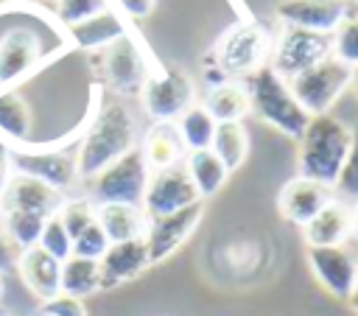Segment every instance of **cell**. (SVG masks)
Instances as JSON below:
<instances>
[{"mask_svg": "<svg viewBox=\"0 0 358 316\" xmlns=\"http://www.w3.org/2000/svg\"><path fill=\"white\" fill-rule=\"evenodd\" d=\"M137 143H140V129L131 109L117 98H101V106L92 112L76 145L81 182L95 179L106 165L137 148Z\"/></svg>", "mask_w": 358, "mask_h": 316, "instance_id": "6da1fadb", "label": "cell"}, {"mask_svg": "<svg viewBox=\"0 0 358 316\" xmlns=\"http://www.w3.org/2000/svg\"><path fill=\"white\" fill-rule=\"evenodd\" d=\"M352 143V129H347L333 115H313L296 140V176L313 179L330 190L341 176Z\"/></svg>", "mask_w": 358, "mask_h": 316, "instance_id": "7a4b0ae2", "label": "cell"}, {"mask_svg": "<svg viewBox=\"0 0 358 316\" xmlns=\"http://www.w3.org/2000/svg\"><path fill=\"white\" fill-rule=\"evenodd\" d=\"M243 84L249 92V115H255L260 123L280 131L282 137L299 140L310 115L299 106L288 81L282 76H277L271 67H263L255 76H249Z\"/></svg>", "mask_w": 358, "mask_h": 316, "instance_id": "3957f363", "label": "cell"}, {"mask_svg": "<svg viewBox=\"0 0 358 316\" xmlns=\"http://www.w3.org/2000/svg\"><path fill=\"white\" fill-rule=\"evenodd\" d=\"M274 50V34L257 20L232 22L213 45L210 59L232 81H246L257 70L268 67Z\"/></svg>", "mask_w": 358, "mask_h": 316, "instance_id": "277c9868", "label": "cell"}, {"mask_svg": "<svg viewBox=\"0 0 358 316\" xmlns=\"http://www.w3.org/2000/svg\"><path fill=\"white\" fill-rule=\"evenodd\" d=\"M140 101L151 123H176V117L196 103V87L179 64L154 62L143 84Z\"/></svg>", "mask_w": 358, "mask_h": 316, "instance_id": "5b68a950", "label": "cell"}, {"mask_svg": "<svg viewBox=\"0 0 358 316\" xmlns=\"http://www.w3.org/2000/svg\"><path fill=\"white\" fill-rule=\"evenodd\" d=\"M294 98L299 106L313 117V115H330V109L338 103V98L352 89V67L338 62L336 56H327L324 62L308 67L305 73L294 76L288 81Z\"/></svg>", "mask_w": 358, "mask_h": 316, "instance_id": "8992f818", "label": "cell"}, {"mask_svg": "<svg viewBox=\"0 0 358 316\" xmlns=\"http://www.w3.org/2000/svg\"><path fill=\"white\" fill-rule=\"evenodd\" d=\"M50 59L42 36L31 25H8L0 31V89H14L28 81Z\"/></svg>", "mask_w": 358, "mask_h": 316, "instance_id": "52a82bcc", "label": "cell"}, {"mask_svg": "<svg viewBox=\"0 0 358 316\" xmlns=\"http://www.w3.org/2000/svg\"><path fill=\"white\" fill-rule=\"evenodd\" d=\"M148 165L140 148H131L112 165H106L95 179H90V199L95 204H143V193L148 185Z\"/></svg>", "mask_w": 358, "mask_h": 316, "instance_id": "ba28073f", "label": "cell"}, {"mask_svg": "<svg viewBox=\"0 0 358 316\" xmlns=\"http://www.w3.org/2000/svg\"><path fill=\"white\" fill-rule=\"evenodd\" d=\"M327 56H333V36L330 34L282 25L280 34H274V50H271L268 67L277 76H282L285 81H291L294 76L324 62Z\"/></svg>", "mask_w": 358, "mask_h": 316, "instance_id": "9c48e42d", "label": "cell"}, {"mask_svg": "<svg viewBox=\"0 0 358 316\" xmlns=\"http://www.w3.org/2000/svg\"><path fill=\"white\" fill-rule=\"evenodd\" d=\"M11 168L14 173L34 176L45 182L48 187L59 193H70L81 176H78V162H76V148H28V145H11Z\"/></svg>", "mask_w": 358, "mask_h": 316, "instance_id": "30bf717a", "label": "cell"}, {"mask_svg": "<svg viewBox=\"0 0 358 316\" xmlns=\"http://www.w3.org/2000/svg\"><path fill=\"white\" fill-rule=\"evenodd\" d=\"M101 70H103V84L115 95L129 98V95L143 92L151 64H148L143 48L137 45V39L131 34H126L123 39H117L115 45L101 50Z\"/></svg>", "mask_w": 358, "mask_h": 316, "instance_id": "8fae6325", "label": "cell"}, {"mask_svg": "<svg viewBox=\"0 0 358 316\" xmlns=\"http://www.w3.org/2000/svg\"><path fill=\"white\" fill-rule=\"evenodd\" d=\"M201 213H204V201H196V204L182 207L176 213L148 218L143 238H145V246H148L151 266L165 263L171 254H176L185 246V240L196 232V227L201 221Z\"/></svg>", "mask_w": 358, "mask_h": 316, "instance_id": "7c38bea8", "label": "cell"}, {"mask_svg": "<svg viewBox=\"0 0 358 316\" xmlns=\"http://www.w3.org/2000/svg\"><path fill=\"white\" fill-rule=\"evenodd\" d=\"M196 201H201V199H199L185 165H173L165 171H154L148 176L140 207H143L145 218H159V215L182 210V207H190Z\"/></svg>", "mask_w": 358, "mask_h": 316, "instance_id": "4fadbf2b", "label": "cell"}, {"mask_svg": "<svg viewBox=\"0 0 358 316\" xmlns=\"http://www.w3.org/2000/svg\"><path fill=\"white\" fill-rule=\"evenodd\" d=\"M308 266L316 277V282L336 299L350 296L355 277H358V260L344 246H308Z\"/></svg>", "mask_w": 358, "mask_h": 316, "instance_id": "5bb4252c", "label": "cell"}, {"mask_svg": "<svg viewBox=\"0 0 358 316\" xmlns=\"http://www.w3.org/2000/svg\"><path fill=\"white\" fill-rule=\"evenodd\" d=\"M350 11V0H280L274 6V17L280 25L305 28L319 34H333Z\"/></svg>", "mask_w": 358, "mask_h": 316, "instance_id": "9a60e30c", "label": "cell"}, {"mask_svg": "<svg viewBox=\"0 0 358 316\" xmlns=\"http://www.w3.org/2000/svg\"><path fill=\"white\" fill-rule=\"evenodd\" d=\"M145 268H151V257H148L145 238H131V240L109 243V249H106V252L101 254V260H98L101 291L120 288L123 282L137 280Z\"/></svg>", "mask_w": 358, "mask_h": 316, "instance_id": "2e32d148", "label": "cell"}, {"mask_svg": "<svg viewBox=\"0 0 358 316\" xmlns=\"http://www.w3.org/2000/svg\"><path fill=\"white\" fill-rule=\"evenodd\" d=\"M333 199V190L313 182V179H305V176H294L288 179L280 193H277V210L280 215L294 224V227H305L327 201Z\"/></svg>", "mask_w": 358, "mask_h": 316, "instance_id": "e0dca14e", "label": "cell"}, {"mask_svg": "<svg viewBox=\"0 0 358 316\" xmlns=\"http://www.w3.org/2000/svg\"><path fill=\"white\" fill-rule=\"evenodd\" d=\"M64 193L48 187L45 182L25 176V173H14L0 196V210H25V213H36V215H56V210L62 207Z\"/></svg>", "mask_w": 358, "mask_h": 316, "instance_id": "ac0fdd59", "label": "cell"}, {"mask_svg": "<svg viewBox=\"0 0 358 316\" xmlns=\"http://www.w3.org/2000/svg\"><path fill=\"white\" fill-rule=\"evenodd\" d=\"M17 274L22 280V285L39 299H50L56 294H62V260L50 257L42 246H28L20 252L17 257Z\"/></svg>", "mask_w": 358, "mask_h": 316, "instance_id": "d6986e66", "label": "cell"}, {"mask_svg": "<svg viewBox=\"0 0 358 316\" xmlns=\"http://www.w3.org/2000/svg\"><path fill=\"white\" fill-rule=\"evenodd\" d=\"M64 34H67V42H70L76 50H90V53H95V50H106L109 45H115L117 39H123V36L129 34V28H126L123 14L115 11V8H109V11L95 14V17L84 20V22L67 25Z\"/></svg>", "mask_w": 358, "mask_h": 316, "instance_id": "ffe728a7", "label": "cell"}, {"mask_svg": "<svg viewBox=\"0 0 358 316\" xmlns=\"http://www.w3.org/2000/svg\"><path fill=\"white\" fill-rule=\"evenodd\" d=\"M302 229V240L308 246H344L350 238V204L341 199H330Z\"/></svg>", "mask_w": 358, "mask_h": 316, "instance_id": "44dd1931", "label": "cell"}, {"mask_svg": "<svg viewBox=\"0 0 358 316\" xmlns=\"http://www.w3.org/2000/svg\"><path fill=\"white\" fill-rule=\"evenodd\" d=\"M148 171H165V168H173V165H182L185 162V145L179 140V131L173 123H151V129L140 137L137 143Z\"/></svg>", "mask_w": 358, "mask_h": 316, "instance_id": "7402d4cb", "label": "cell"}, {"mask_svg": "<svg viewBox=\"0 0 358 316\" xmlns=\"http://www.w3.org/2000/svg\"><path fill=\"white\" fill-rule=\"evenodd\" d=\"M95 218L103 229V235L109 238V243H120V240H131V238H143L145 235V213L140 204H95Z\"/></svg>", "mask_w": 358, "mask_h": 316, "instance_id": "603a6c76", "label": "cell"}, {"mask_svg": "<svg viewBox=\"0 0 358 316\" xmlns=\"http://www.w3.org/2000/svg\"><path fill=\"white\" fill-rule=\"evenodd\" d=\"M34 129L31 103L17 89H0V140L11 145H28Z\"/></svg>", "mask_w": 358, "mask_h": 316, "instance_id": "cb8c5ba5", "label": "cell"}, {"mask_svg": "<svg viewBox=\"0 0 358 316\" xmlns=\"http://www.w3.org/2000/svg\"><path fill=\"white\" fill-rule=\"evenodd\" d=\"M182 165H185V171H187V176H190V182H193V187H196V193H199L201 201L204 199H213L227 185V179H229L227 165L215 157L213 148L187 151Z\"/></svg>", "mask_w": 358, "mask_h": 316, "instance_id": "d4e9b609", "label": "cell"}, {"mask_svg": "<svg viewBox=\"0 0 358 316\" xmlns=\"http://www.w3.org/2000/svg\"><path fill=\"white\" fill-rule=\"evenodd\" d=\"M201 106L210 112L215 123H243L249 115V92L243 81H227L221 87L207 89Z\"/></svg>", "mask_w": 358, "mask_h": 316, "instance_id": "484cf974", "label": "cell"}, {"mask_svg": "<svg viewBox=\"0 0 358 316\" xmlns=\"http://www.w3.org/2000/svg\"><path fill=\"white\" fill-rule=\"evenodd\" d=\"M95 291H101L98 260L78 257V254H70L67 260H62V294L76 296V299H87Z\"/></svg>", "mask_w": 358, "mask_h": 316, "instance_id": "4316f807", "label": "cell"}, {"mask_svg": "<svg viewBox=\"0 0 358 316\" xmlns=\"http://www.w3.org/2000/svg\"><path fill=\"white\" fill-rule=\"evenodd\" d=\"M176 131H179V140L185 145V151H204L213 145V137H215V120L210 117V112L201 106V103H193L187 106L179 117H176Z\"/></svg>", "mask_w": 358, "mask_h": 316, "instance_id": "83f0119b", "label": "cell"}, {"mask_svg": "<svg viewBox=\"0 0 358 316\" xmlns=\"http://www.w3.org/2000/svg\"><path fill=\"white\" fill-rule=\"evenodd\" d=\"M210 148L227 165L229 173L238 171L249 157V131H246V126L243 123H218Z\"/></svg>", "mask_w": 358, "mask_h": 316, "instance_id": "f1b7e54d", "label": "cell"}, {"mask_svg": "<svg viewBox=\"0 0 358 316\" xmlns=\"http://www.w3.org/2000/svg\"><path fill=\"white\" fill-rule=\"evenodd\" d=\"M45 221H48L45 215L25 213V210H3V213H0L3 229L11 235V240H14L20 249H28V246H36V243H39V235H42Z\"/></svg>", "mask_w": 358, "mask_h": 316, "instance_id": "f546056e", "label": "cell"}, {"mask_svg": "<svg viewBox=\"0 0 358 316\" xmlns=\"http://www.w3.org/2000/svg\"><path fill=\"white\" fill-rule=\"evenodd\" d=\"M56 215L64 224V229L70 232V238H76L95 221V201L90 196H64Z\"/></svg>", "mask_w": 358, "mask_h": 316, "instance_id": "4dcf8cb0", "label": "cell"}, {"mask_svg": "<svg viewBox=\"0 0 358 316\" xmlns=\"http://www.w3.org/2000/svg\"><path fill=\"white\" fill-rule=\"evenodd\" d=\"M112 8V0H56V20L62 28L84 22L95 14H103Z\"/></svg>", "mask_w": 358, "mask_h": 316, "instance_id": "1f68e13d", "label": "cell"}, {"mask_svg": "<svg viewBox=\"0 0 358 316\" xmlns=\"http://www.w3.org/2000/svg\"><path fill=\"white\" fill-rule=\"evenodd\" d=\"M36 246H42V249H45L50 257H56V260H67V257L73 254V238H70V232L64 229V224L59 221V215H50V218L45 221Z\"/></svg>", "mask_w": 358, "mask_h": 316, "instance_id": "d6a6232c", "label": "cell"}, {"mask_svg": "<svg viewBox=\"0 0 358 316\" xmlns=\"http://www.w3.org/2000/svg\"><path fill=\"white\" fill-rule=\"evenodd\" d=\"M333 56L350 67H358V20H344L333 34Z\"/></svg>", "mask_w": 358, "mask_h": 316, "instance_id": "836d02e7", "label": "cell"}, {"mask_svg": "<svg viewBox=\"0 0 358 316\" xmlns=\"http://www.w3.org/2000/svg\"><path fill=\"white\" fill-rule=\"evenodd\" d=\"M106 249H109V238L103 235L98 218H95L84 232H78V235L73 238V254H78V257L101 260V254H103Z\"/></svg>", "mask_w": 358, "mask_h": 316, "instance_id": "e575fe53", "label": "cell"}, {"mask_svg": "<svg viewBox=\"0 0 358 316\" xmlns=\"http://www.w3.org/2000/svg\"><path fill=\"white\" fill-rule=\"evenodd\" d=\"M336 190L347 199H355L358 201V123L352 126V143H350V154H347V162L341 168V176L336 182Z\"/></svg>", "mask_w": 358, "mask_h": 316, "instance_id": "d590c367", "label": "cell"}, {"mask_svg": "<svg viewBox=\"0 0 358 316\" xmlns=\"http://www.w3.org/2000/svg\"><path fill=\"white\" fill-rule=\"evenodd\" d=\"M39 316H87V308H84V299L56 294L39 305Z\"/></svg>", "mask_w": 358, "mask_h": 316, "instance_id": "8d00e7d4", "label": "cell"}, {"mask_svg": "<svg viewBox=\"0 0 358 316\" xmlns=\"http://www.w3.org/2000/svg\"><path fill=\"white\" fill-rule=\"evenodd\" d=\"M112 6L126 20H145L157 8V0H112Z\"/></svg>", "mask_w": 358, "mask_h": 316, "instance_id": "74e56055", "label": "cell"}, {"mask_svg": "<svg viewBox=\"0 0 358 316\" xmlns=\"http://www.w3.org/2000/svg\"><path fill=\"white\" fill-rule=\"evenodd\" d=\"M20 246L11 240V235L3 229V224H0V274H6V271H11L14 266H17V257H20Z\"/></svg>", "mask_w": 358, "mask_h": 316, "instance_id": "f35d334b", "label": "cell"}, {"mask_svg": "<svg viewBox=\"0 0 358 316\" xmlns=\"http://www.w3.org/2000/svg\"><path fill=\"white\" fill-rule=\"evenodd\" d=\"M11 176H14V168H11V148H8V143L0 140V196H3V190H6V185H8Z\"/></svg>", "mask_w": 358, "mask_h": 316, "instance_id": "ab89813d", "label": "cell"}, {"mask_svg": "<svg viewBox=\"0 0 358 316\" xmlns=\"http://www.w3.org/2000/svg\"><path fill=\"white\" fill-rule=\"evenodd\" d=\"M350 238L358 240V201L350 207Z\"/></svg>", "mask_w": 358, "mask_h": 316, "instance_id": "60d3db41", "label": "cell"}, {"mask_svg": "<svg viewBox=\"0 0 358 316\" xmlns=\"http://www.w3.org/2000/svg\"><path fill=\"white\" fill-rule=\"evenodd\" d=\"M347 305L358 313V277H355V285H352V291H350V296H347Z\"/></svg>", "mask_w": 358, "mask_h": 316, "instance_id": "b9f144b4", "label": "cell"}, {"mask_svg": "<svg viewBox=\"0 0 358 316\" xmlns=\"http://www.w3.org/2000/svg\"><path fill=\"white\" fill-rule=\"evenodd\" d=\"M350 20H358V0H350V11H347Z\"/></svg>", "mask_w": 358, "mask_h": 316, "instance_id": "7bdbcfd3", "label": "cell"}, {"mask_svg": "<svg viewBox=\"0 0 358 316\" xmlns=\"http://www.w3.org/2000/svg\"><path fill=\"white\" fill-rule=\"evenodd\" d=\"M352 89L358 92V67H352Z\"/></svg>", "mask_w": 358, "mask_h": 316, "instance_id": "ee69618b", "label": "cell"}, {"mask_svg": "<svg viewBox=\"0 0 358 316\" xmlns=\"http://www.w3.org/2000/svg\"><path fill=\"white\" fill-rule=\"evenodd\" d=\"M0 316H11V313H8V308H6L3 302H0Z\"/></svg>", "mask_w": 358, "mask_h": 316, "instance_id": "f6af8a7d", "label": "cell"}, {"mask_svg": "<svg viewBox=\"0 0 358 316\" xmlns=\"http://www.w3.org/2000/svg\"><path fill=\"white\" fill-rule=\"evenodd\" d=\"M0 296H3V274H0Z\"/></svg>", "mask_w": 358, "mask_h": 316, "instance_id": "bcb514c9", "label": "cell"}, {"mask_svg": "<svg viewBox=\"0 0 358 316\" xmlns=\"http://www.w3.org/2000/svg\"><path fill=\"white\" fill-rule=\"evenodd\" d=\"M6 3H25V0H6Z\"/></svg>", "mask_w": 358, "mask_h": 316, "instance_id": "7dc6e473", "label": "cell"}, {"mask_svg": "<svg viewBox=\"0 0 358 316\" xmlns=\"http://www.w3.org/2000/svg\"><path fill=\"white\" fill-rule=\"evenodd\" d=\"M0 213H3V210H0Z\"/></svg>", "mask_w": 358, "mask_h": 316, "instance_id": "c3c4849f", "label": "cell"}]
</instances>
